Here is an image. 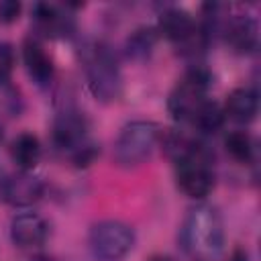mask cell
Returning <instances> with one entry per match:
<instances>
[{"label":"cell","instance_id":"cell-1","mask_svg":"<svg viewBox=\"0 0 261 261\" xmlns=\"http://www.w3.org/2000/svg\"><path fill=\"white\" fill-rule=\"evenodd\" d=\"M179 239L192 257L202 261L216 259L224 249V228L218 212L212 206L194 208L184 220Z\"/></svg>","mask_w":261,"mask_h":261},{"label":"cell","instance_id":"cell-2","mask_svg":"<svg viewBox=\"0 0 261 261\" xmlns=\"http://www.w3.org/2000/svg\"><path fill=\"white\" fill-rule=\"evenodd\" d=\"M53 143L59 151L67 153L77 167L88 165L96 155V145L88 137V122L73 110H65L55 118Z\"/></svg>","mask_w":261,"mask_h":261},{"label":"cell","instance_id":"cell-3","mask_svg":"<svg viewBox=\"0 0 261 261\" xmlns=\"http://www.w3.org/2000/svg\"><path fill=\"white\" fill-rule=\"evenodd\" d=\"M159 141L157 124L149 120H135L126 124L114 143V161L120 167H137L145 163Z\"/></svg>","mask_w":261,"mask_h":261},{"label":"cell","instance_id":"cell-4","mask_svg":"<svg viewBox=\"0 0 261 261\" xmlns=\"http://www.w3.org/2000/svg\"><path fill=\"white\" fill-rule=\"evenodd\" d=\"M86 75L92 94L100 102H112L120 96L122 80L116 59L104 45H94L86 53Z\"/></svg>","mask_w":261,"mask_h":261},{"label":"cell","instance_id":"cell-5","mask_svg":"<svg viewBox=\"0 0 261 261\" xmlns=\"http://www.w3.org/2000/svg\"><path fill=\"white\" fill-rule=\"evenodd\" d=\"M135 245V232L130 226L118 220H102L90 230V249L100 261H118Z\"/></svg>","mask_w":261,"mask_h":261},{"label":"cell","instance_id":"cell-6","mask_svg":"<svg viewBox=\"0 0 261 261\" xmlns=\"http://www.w3.org/2000/svg\"><path fill=\"white\" fill-rule=\"evenodd\" d=\"M210 84V75L204 69H192L171 92L169 96V112L175 120H192L200 112L206 102V90Z\"/></svg>","mask_w":261,"mask_h":261},{"label":"cell","instance_id":"cell-7","mask_svg":"<svg viewBox=\"0 0 261 261\" xmlns=\"http://www.w3.org/2000/svg\"><path fill=\"white\" fill-rule=\"evenodd\" d=\"M177 163V184L190 198H204L214 186L212 169L208 165V157L202 147H198L192 155L175 161Z\"/></svg>","mask_w":261,"mask_h":261},{"label":"cell","instance_id":"cell-8","mask_svg":"<svg viewBox=\"0 0 261 261\" xmlns=\"http://www.w3.org/2000/svg\"><path fill=\"white\" fill-rule=\"evenodd\" d=\"M0 196L10 206H31L43 196V181L29 171H18L2 179Z\"/></svg>","mask_w":261,"mask_h":261},{"label":"cell","instance_id":"cell-9","mask_svg":"<svg viewBox=\"0 0 261 261\" xmlns=\"http://www.w3.org/2000/svg\"><path fill=\"white\" fill-rule=\"evenodd\" d=\"M49 237V224L39 214H18L10 222V239L20 249L41 247Z\"/></svg>","mask_w":261,"mask_h":261},{"label":"cell","instance_id":"cell-10","mask_svg":"<svg viewBox=\"0 0 261 261\" xmlns=\"http://www.w3.org/2000/svg\"><path fill=\"white\" fill-rule=\"evenodd\" d=\"M159 31L167 39H171L175 43H181V45H188L196 37L204 35L202 31L196 29L192 16L188 12H184V10H177V8H169V10H165L161 14V18H159Z\"/></svg>","mask_w":261,"mask_h":261},{"label":"cell","instance_id":"cell-11","mask_svg":"<svg viewBox=\"0 0 261 261\" xmlns=\"http://www.w3.org/2000/svg\"><path fill=\"white\" fill-rule=\"evenodd\" d=\"M22 59L27 65L29 75L35 80L37 86H47L53 80V63L47 57L45 49L37 39H27L22 45Z\"/></svg>","mask_w":261,"mask_h":261},{"label":"cell","instance_id":"cell-12","mask_svg":"<svg viewBox=\"0 0 261 261\" xmlns=\"http://www.w3.org/2000/svg\"><path fill=\"white\" fill-rule=\"evenodd\" d=\"M224 114L234 122H251L257 114V94L249 88H237L228 94Z\"/></svg>","mask_w":261,"mask_h":261},{"label":"cell","instance_id":"cell-13","mask_svg":"<svg viewBox=\"0 0 261 261\" xmlns=\"http://www.w3.org/2000/svg\"><path fill=\"white\" fill-rule=\"evenodd\" d=\"M10 155L20 171H31L41 159V143L33 133H22L12 141Z\"/></svg>","mask_w":261,"mask_h":261},{"label":"cell","instance_id":"cell-14","mask_svg":"<svg viewBox=\"0 0 261 261\" xmlns=\"http://www.w3.org/2000/svg\"><path fill=\"white\" fill-rule=\"evenodd\" d=\"M257 22L253 18H239L228 24L226 29V41L239 51L249 53L257 47Z\"/></svg>","mask_w":261,"mask_h":261},{"label":"cell","instance_id":"cell-15","mask_svg":"<svg viewBox=\"0 0 261 261\" xmlns=\"http://www.w3.org/2000/svg\"><path fill=\"white\" fill-rule=\"evenodd\" d=\"M35 18L39 27L49 35H65V31L69 29V18L53 4H37Z\"/></svg>","mask_w":261,"mask_h":261},{"label":"cell","instance_id":"cell-16","mask_svg":"<svg viewBox=\"0 0 261 261\" xmlns=\"http://www.w3.org/2000/svg\"><path fill=\"white\" fill-rule=\"evenodd\" d=\"M224 147L228 151V155L241 163H249L253 159V153H255V145H253V139L249 133L245 130H232L226 135L224 139Z\"/></svg>","mask_w":261,"mask_h":261},{"label":"cell","instance_id":"cell-17","mask_svg":"<svg viewBox=\"0 0 261 261\" xmlns=\"http://www.w3.org/2000/svg\"><path fill=\"white\" fill-rule=\"evenodd\" d=\"M155 31L153 29H139L126 39V55L133 59H145L153 45H155Z\"/></svg>","mask_w":261,"mask_h":261},{"label":"cell","instance_id":"cell-18","mask_svg":"<svg viewBox=\"0 0 261 261\" xmlns=\"http://www.w3.org/2000/svg\"><path fill=\"white\" fill-rule=\"evenodd\" d=\"M194 122H196L202 130H206V133H214V130H218V128L222 126V122H224V110H222L216 102L206 100L204 106L200 108V112L196 114Z\"/></svg>","mask_w":261,"mask_h":261},{"label":"cell","instance_id":"cell-19","mask_svg":"<svg viewBox=\"0 0 261 261\" xmlns=\"http://www.w3.org/2000/svg\"><path fill=\"white\" fill-rule=\"evenodd\" d=\"M14 67V51L8 43H0V84L8 80Z\"/></svg>","mask_w":261,"mask_h":261},{"label":"cell","instance_id":"cell-20","mask_svg":"<svg viewBox=\"0 0 261 261\" xmlns=\"http://www.w3.org/2000/svg\"><path fill=\"white\" fill-rule=\"evenodd\" d=\"M20 2L16 0H2L0 2V22L8 24V22H14L20 14Z\"/></svg>","mask_w":261,"mask_h":261},{"label":"cell","instance_id":"cell-21","mask_svg":"<svg viewBox=\"0 0 261 261\" xmlns=\"http://www.w3.org/2000/svg\"><path fill=\"white\" fill-rule=\"evenodd\" d=\"M151 261H171V259L169 257H153Z\"/></svg>","mask_w":261,"mask_h":261},{"label":"cell","instance_id":"cell-22","mask_svg":"<svg viewBox=\"0 0 261 261\" xmlns=\"http://www.w3.org/2000/svg\"><path fill=\"white\" fill-rule=\"evenodd\" d=\"M37 261H51V259H37Z\"/></svg>","mask_w":261,"mask_h":261},{"label":"cell","instance_id":"cell-23","mask_svg":"<svg viewBox=\"0 0 261 261\" xmlns=\"http://www.w3.org/2000/svg\"><path fill=\"white\" fill-rule=\"evenodd\" d=\"M0 141H2V133H0Z\"/></svg>","mask_w":261,"mask_h":261}]
</instances>
